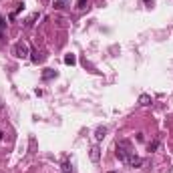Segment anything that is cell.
Segmentation results:
<instances>
[{
	"mask_svg": "<svg viewBox=\"0 0 173 173\" xmlns=\"http://www.w3.org/2000/svg\"><path fill=\"white\" fill-rule=\"evenodd\" d=\"M54 77H57V71H52V69L43 71V81H50V79H54Z\"/></svg>",
	"mask_w": 173,
	"mask_h": 173,
	"instance_id": "5",
	"label": "cell"
},
{
	"mask_svg": "<svg viewBox=\"0 0 173 173\" xmlns=\"http://www.w3.org/2000/svg\"><path fill=\"white\" fill-rule=\"evenodd\" d=\"M157 147H159V141L155 139V141H151L149 145H147V151H149V153H153V151H157Z\"/></svg>",
	"mask_w": 173,
	"mask_h": 173,
	"instance_id": "10",
	"label": "cell"
},
{
	"mask_svg": "<svg viewBox=\"0 0 173 173\" xmlns=\"http://www.w3.org/2000/svg\"><path fill=\"white\" fill-rule=\"evenodd\" d=\"M139 105H143V107L151 105V97L149 95H141V97H139Z\"/></svg>",
	"mask_w": 173,
	"mask_h": 173,
	"instance_id": "9",
	"label": "cell"
},
{
	"mask_svg": "<svg viewBox=\"0 0 173 173\" xmlns=\"http://www.w3.org/2000/svg\"><path fill=\"white\" fill-rule=\"evenodd\" d=\"M44 52H39V50H34V52H30V61L32 62H36V65H39V62H43L44 61Z\"/></svg>",
	"mask_w": 173,
	"mask_h": 173,
	"instance_id": "4",
	"label": "cell"
},
{
	"mask_svg": "<svg viewBox=\"0 0 173 173\" xmlns=\"http://www.w3.org/2000/svg\"><path fill=\"white\" fill-rule=\"evenodd\" d=\"M4 30H6V18H4V16H0V36H2Z\"/></svg>",
	"mask_w": 173,
	"mask_h": 173,
	"instance_id": "14",
	"label": "cell"
},
{
	"mask_svg": "<svg viewBox=\"0 0 173 173\" xmlns=\"http://www.w3.org/2000/svg\"><path fill=\"white\" fill-rule=\"evenodd\" d=\"M62 2H69V0H62Z\"/></svg>",
	"mask_w": 173,
	"mask_h": 173,
	"instance_id": "18",
	"label": "cell"
},
{
	"mask_svg": "<svg viewBox=\"0 0 173 173\" xmlns=\"http://www.w3.org/2000/svg\"><path fill=\"white\" fill-rule=\"evenodd\" d=\"M143 2H145V4H153V0H143Z\"/></svg>",
	"mask_w": 173,
	"mask_h": 173,
	"instance_id": "17",
	"label": "cell"
},
{
	"mask_svg": "<svg viewBox=\"0 0 173 173\" xmlns=\"http://www.w3.org/2000/svg\"><path fill=\"white\" fill-rule=\"evenodd\" d=\"M65 62H66V65H75V62H77V57H75V54H66Z\"/></svg>",
	"mask_w": 173,
	"mask_h": 173,
	"instance_id": "12",
	"label": "cell"
},
{
	"mask_svg": "<svg viewBox=\"0 0 173 173\" xmlns=\"http://www.w3.org/2000/svg\"><path fill=\"white\" fill-rule=\"evenodd\" d=\"M12 54L16 58H28L30 57V46L24 43V40H18V43H14V46H12Z\"/></svg>",
	"mask_w": 173,
	"mask_h": 173,
	"instance_id": "1",
	"label": "cell"
},
{
	"mask_svg": "<svg viewBox=\"0 0 173 173\" xmlns=\"http://www.w3.org/2000/svg\"><path fill=\"white\" fill-rule=\"evenodd\" d=\"M125 163H129L131 167H139V165H143V159H141V157H137V155H127Z\"/></svg>",
	"mask_w": 173,
	"mask_h": 173,
	"instance_id": "2",
	"label": "cell"
},
{
	"mask_svg": "<svg viewBox=\"0 0 173 173\" xmlns=\"http://www.w3.org/2000/svg\"><path fill=\"white\" fill-rule=\"evenodd\" d=\"M105 135H107V127H99V129L95 131V137H97V141H101V139H103Z\"/></svg>",
	"mask_w": 173,
	"mask_h": 173,
	"instance_id": "7",
	"label": "cell"
},
{
	"mask_svg": "<svg viewBox=\"0 0 173 173\" xmlns=\"http://www.w3.org/2000/svg\"><path fill=\"white\" fill-rule=\"evenodd\" d=\"M87 2H89V0H77V6H75V8H77V10H83V8L87 6Z\"/></svg>",
	"mask_w": 173,
	"mask_h": 173,
	"instance_id": "15",
	"label": "cell"
},
{
	"mask_svg": "<svg viewBox=\"0 0 173 173\" xmlns=\"http://www.w3.org/2000/svg\"><path fill=\"white\" fill-rule=\"evenodd\" d=\"M117 147H121V149H125V151H131V141H127V139H121V141L117 143Z\"/></svg>",
	"mask_w": 173,
	"mask_h": 173,
	"instance_id": "8",
	"label": "cell"
},
{
	"mask_svg": "<svg viewBox=\"0 0 173 173\" xmlns=\"http://www.w3.org/2000/svg\"><path fill=\"white\" fill-rule=\"evenodd\" d=\"M52 6H54V8H65V6H66V2H62V0H54Z\"/></svg>",
	"mask_w": 173,
	"mask_h": 173,
	"instance_id": "16",
	"label": "cell"
},
{
	"mask_svg": "<svg viewBox=\"0 0 173 173\" xmlns=\"http://www.w3.org/2000/svg\"><path fill=\"white\" fill-rule=\"evenodd\" d=\"M89 155H91V161H99V159H101V149H99V145H93L91 147V153H89Z\"/></svg>",
	"mask_w": 173,
	"mask_h": 173,
	"instance_id": "3",
	"label": "cell"
},
{
	"mask_svg": "<svg viewBox=\"0 0 173 173\" xmlns=\"http://www.w3.org/2000/svg\"><path fill=\"white\" fill-rule=\"evenodd\" d=\"M115 155H117V159H121V161H125V159H127V155H129V151H125V149H121V147H117Z\"/></svg>",
	"mask_w": 173,
	"mask_h": 173,
	"instance_id": "6",
	"label": "cell"
},
{
	"mask_svg": "<svg viewBox=\"0 0 173 173\" xmlns=\"http://www.w3.org/2000/svg\"><path fill=\"white\" fill-rule=\"evenodd\" d=\"M36 18H39V14H32V16H30V18H28V20H26V24H24V26H26V28H30V26H32V24H34V20H36Z\"/></svg>",
	"mask_w": 173,
	"mask_h": 173,
	"instance_id": "13",
	"label": "cell"
},
{
	"mask_svg": "<svg viewBox=\"0 0 173 173\" xmlns=\"http://www.w3.org/2000/svg\"><path fill=\"white\" fill-rule=\"evenodd\" d=\"M62 173H71V171H73V167H71V161H62Z\"/></svg>",
	"mask_w": 173,
	"mask_h": 173,
	"instance_id": "11",
	"label": "cell"
}]
</instances>
